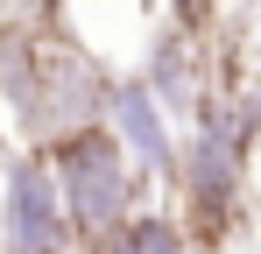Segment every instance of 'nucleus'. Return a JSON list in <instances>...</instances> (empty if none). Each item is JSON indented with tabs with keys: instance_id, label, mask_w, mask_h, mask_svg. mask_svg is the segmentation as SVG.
<instances>
[{
	"instance_id": "f257e3e1",
	"label": "nucleus",
	"mask_w": 261,
	"mask_h": 254,
	"mask_svg": "<svg viewBox=\"0 0 261 254\" xmlns=\"http://www.w3.org/2000/svg\"><path fill=\"white\" fill-rule=\"evenodd\" d=\"M49 148V169H57V191H64V212H71V233L78 247L106 254V240L120 233L141 205V169H134L127 141L113 134V120H92V127H64Z\"/></svg>"
},
{
	"instance_id": "f03ea898",
	"label": "nucleus",
	"mask_w": 261,
	"mask_h": 254,
	"mask_svg": "<svg viewBox=\"0 0 261 254\" xmlns=\"http://www.w3.org/2000/svg\"><path fill=\"white\" fill-rule=\"evenodd\" d=\"M176 184H184V212H191V240H226V226L240 219L247 198V127L233 106H219V92L191 120V148L176 156Z\"/></svg>"
},
{
	"instance_id": "7ed1b4c3",
	"label": "nucleus",
	"mask_w": 261,
	"mask_h": 254,
	"mask_svg": "<svg viewBox=\"0 0 261 254\" xmlns=\"http://www.w3.org/2000/svg\"><path fill=\"white\" fill-rule=\"evenodd\" d=\"M0 254H71V212L57 191L49 148H21L0 163Z\"/></svg>"
},
{
	"instance_id": "20e7f679",
	"label": "nucleus",
	"mask_w": 261,
	"mask_h": 254,
	"mask_svg": "<svg viewBox=\"0 0 261 254\" xmlns=\"http://www.w3.org/2000/svg\"><path fill=\"white\" fill-rule=\"evenodd\" d=\"M148 92L163 99V113L170 120H198V106L212 99V71H205V36L198 29H184V21H170L163 36L148 42Z\"/></svg>"
},
{
	"instance_id": "39448f33",
	"label": "nucleus",
	"mask_w": 261,
	"mask_h": 254,
	"mask_svg": "<svg viewBox=\"0 0 261 254\" xmlns=\"http://www.w3.org/2000/svg\"><path fill=\"white\" fill-rule=\"evenodd\" d=\"M106 120H113V134L127 141V156H134V169H141V184L176 176L170 113H163V99L148 92V78H113V106H106Z\"/></svg>"
},
{
	"instance_id": "423d86ee",
	"label": "nucleus",
	"mask_w": 261,
	"mask_h": 254,
	"mask_svg": "<svg viewBox=\"0 0 261 254\" xmlns=\"http://www.w3.org/2000/svg\"><path fill=\"white\" fill-rule=\"evenodd\" d=\"M106 254H184V226L170 212H134L127 226L106 240Z\"/></svg>"
},
{
	"instance_id": "0eeeda50",
	"label": "nucleus",
	"mask_w": 261,
	"mask_h": 254,
	"mask_svg": "<svg viewBox=\"0 0 261 254\" xmlns=\"http://www.w3.org/2000/svg\"><path fill=\"white\" fill-rule=\"evenodd\" d=\"M170 21L198 29V36H212V21H219V0H170Z\"/></svg>"
},
{
	"instance_id": "6e6552de",
	"label": "nucleus",
	"mask_w": 261,
	"mask_h": 254,
	"mask_svg": "<svg viewBox=\"0 0 261 254\" xmlns=\"http://www.w3.org/2000/svg\"><path fill=\"white\" fill-rule=\"evenodd\" d=\"M21 14L43 21V29H64V0H21Z\"/></svg>"
},
{
	"instance_id": "1a4fd4ad",
	"label": "nucleus",
	"mask_w": 261,
	"mask_h": 254,
	"mask_svg": "<svg viewBox=\"0 0 261 254\" xmlns=\"http://www.w3.org/2000/svg\"><path fill=\"white\" fill-rule=\"evenodd\" d=\"M240 127H247V141H254V127H261V92H254V106H240Z\"/></svg>"
}]
</instances>
